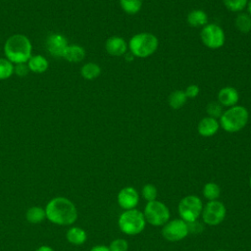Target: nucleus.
<instances>
[{
    "instance_id": "25",
    "label": "nucleus",
    "mask_w": 251,
    "mask_h": 251,
    "mask_svg": "<svg viewBox=\"0 0 251 251\" xmlns=\"http://www.w3.org/2000/svg\"><path fill=\"white\" fill-rule=\"evenodd\" d=\"M221 194L220 186L215 182H207L203 186V196L209 201L218 200Z\"/></svg>"
},
{
    "instance_id": "36",
    "label": "nucleus",
    "mask_w": 251,
    "mask_h": 251,
    "mask_svg": "<svg viewBox=\"0 0 251 251\" xmlns=\"http://www.w3.org/2000/svg\"><path fill=\"white\" fill-rule=\"evenodd\" d=\"M125 55H126V61H132V60H133V58H134V56H133L130 52H129V55H128V53H127V52H126Z\"/></svg>"
},
{
    "instance_id": "24",
    "label": "nucleus",
    "mask_w": 251,
    "mask_h": 251,
    "mask_svg": "<svg viewBox=\"0 0 251 251\" xmlns=\"http://www.w3.org/2000/svg\"><path fill=\"white\" fill-rule=\"evenodd\" d=\"M236 28L243 33L251 31V17L247 13H239L235 18Z\"/></svg>"
},
{
    "instance_id": "34",
    "label": "nucleus",
    "mask_w": 251,
    "mask_h": 251,
    "mask_svg": "<svg viewBox=\"0 0 251 251\" xmlns=\"http://www.w3.org/2000/svg\"><path fill=\"white\" fill-rule=\"evenodd\" d=\"M90 251H110L109 247L105 245H96L90 249Z\"/></svg>"
},
{
    "instance_id": "21",
    "label": "nucleus",
    "mask_w": 251,
    "mask_h": 251,
    "mask_svg": "<svg viewBox=\"0 0 251 251\" xmlns=\"http://www.w3.org/2000/svg\"><path fill=\"white\" fill-rule=\"evenodd\" d=\"M25 218L30 224H39L46 218L45 209L38 206L30 207L25 213Z\"/></svg>"
},
{
    "instance_id": "2",
    "label": "nucleus",
    "mask_w": 251,
    "mask_h": 251,
    "mask_svg": "<svg viewBox=\"0 0 251 251\" xmlns=\"http://www.w3.org/2000/svg\"><path fill=\"white\" fill-rule=\"evenodd\" d=\"M31 43L24 34H14L10 36L4 46L7 59L15 64L25 63L31 57Z\"/></svg>"
},
{
    "instance_id": "18",
    "label": "nucleus",
    "mask_w": 251,
    "mask_h": 251,
    "mask_svg": "<svg viewBox=\"0 0 251 251\" xmlns=\"http://www.w3.org/2000/svg\"><path fill=\"white\" fill-rule=\"evenodd\" d=\"M66 236H67V240L74 245H81L85 242L87 238L86 232L78 226H73L69 228Z\"/></svg>"
},
{
    "instance_id": "31",
    "label": "nucleus",
    "mask_w": 251,
    "mask_h": 251,
    "mask_svg": "<svg viewBox=\"0 0 251 251\" xmlns=\"http://www.w3.org/2000/svg\"><path fill=\"white\" fill-rule=\"evenodd\" d=\"M199 92H200V88H199V86L197 84H190L184 90V93H185L187 99L188 98L193 99V98L197 97Z\"/></svg>"
},
{
    "instance_id": "11",
    "label": "nucleus",
    "mask_w": 251,
    "mask_h": 251,
    "mask_svg": "<svg viewBox=\"0 0 251 251\" xmlns=\"http://www.w3.org/2000/svg\"><path fill=\"white\" fill-rule=\"evenodd\" d=\"M117 200L121 208L125 210H131L136 207L139 201V195L134 187L126 186L119 191Z\"/></svg>"
},
{
    "instance_id": "29",
    "label": "nucleus",
    "mask_w": 251,
    "mask_h": 251,
    "mask_svg": "<svg viewBox=\"0 0 251 251\" xmlns=\"http://www.w3.org/2000/svg\"><path fill=\"white\" fill-rule=\"evenodd\" d=\"M157 194H158V191H157L156 186L153 185V184H151V183H147V184H145V185L142 187L141 195H142V197H143L145 200H147V202L156 200Z\"/></svg>"
},
{
    "instance_id": "22",
    "label": "nucleus",
    "mask_w": 251,
    "mask_h": 251,
    "mask_svg": "<svg viewBox=\"0 0 251 251\" xmlns=\"http://www.w3.org/2000/svg\"><path fill=\"white\" fill-rule=\"evenodd\" d=\"M101 74V68L96 63H86L80 70V75L83 78L91 80L98 77Z\"/></svg>"
},
{
    "instance_id": "15",
    "label": "nucleus",
    "mask_w": 251,
    "mask_h": 251,
    "mask_svg": "<svg viewBox=\"0 0 251 251\" xmlns=\"http://www.w3.org/2000/svg\"><path fill=\"white\" fill-rule=\"evenodd\" d=\"M219 128H220L219 121L209 116L203 118L197 126V131L203 137H211L215 135L218 132Z\"/></svg>"
},
{
    "instance_id": "28",
    "label": "nucleus",
    "mask_w": 251,
    "mask_h": 251,
    "mask_svg": "<svg viewBox=\"0 0 251 251\" xmlns=\"http://www.w3.org/2000/svg\"><path fill=\"white\" fill-rule=\"evenodd\" d=\"M206 112L209 117L220 119L223 114V106L218 101H212L206 106Z\"/></svg>"
},
{
    "instance_id": "17",
    "label": "nucleus",
    "mask_w": 251,
    "mask_h": 251,
    "mask_svg": "<svg viewBox=\"0 0 251 251\" xmlns=\"http://www.w3.org/2000/svg\"><path fill=\"white\" fill-rule=\"evenodd\" d=\"M187 23L193 27H203L208 24V16L203 10H192L187 15Z\"/></svg>"
},
{
    "instance_id": "38",
    "label": "nucleus",
    "mask_w": 251,
    "mask_h": 251,
    "mask_svg": "<svg viewBox=\"0 0 251 251\" xmlns=\"http://www.w3.org/2000/svg\"><path fill=\"white\" fill-rule=\"evenodd\" d=\"M249 185H250V188H251V176H250V178H249Z\"/></svg>"
},
{
    "instance_id": "12",
    "label": "nucleus",
    "mask_w": 251,
    "mask_h": 251,
    "mask_svg": "<svg viewBox=\"0 0 251 251\" xmlns=\"http://www.w3.org/2000/svg\"><path fill=\"white\" fill-rule=\"evenodd\" d=\"M46 46L51 56L60 58L64 55V52L68 46V41L64 35L60 33H53L48 36Z\"/></svg>"
},
{
    "instance_id": "6",
    "label": "nucleus",
    "mask_w": 251,
    "mask_h": 251,
    "mask_svg": "<svg viewBox=\"0 0 251 251\" xmlns=\"http://www.w3.org/2000/svg\"><path fill=\"white\" fill-rule=\"evenodd\" d=\"M145 221L152 226H164L170 220L169 208L161 201L153 200L147 202L142 212Z\"/></svg>"
},
{
    "instance_id": "14",
    "label": "nucleus",
    "mask_w": 251,
    "mask_h": 251,
    "mask_svg": "<svg viewBox=\"0 0 251 251\" xmlns=\"http://www.w3.org/2000/svg\"><path fill=\"white\" fill-rule=\"evenodd\" d=\"M239 100V93L236 88L232 86H226L220 89L218 93V102L223 107H232L237 105Z\"/></svg>"
},
{
    "instance_id": "3",
    "label": "nucleus",
    "mask_w": 251,
    "mask_h": 251,
    "mask_svg": "<svg viewBox=\"0 0 251 251\" xmlns=\"http://www.w3.org/2000/svg\"><path fill=\"white\" fill-rule=\"evenodd\" d=\"M249 120L248 110L244 106L235 105L227 108L220 117V126L226 132H237L245 127Z\"/></svg>"
},
{
    "instance_id": "32",
    "label": "nucleus",
    "mask_w": 251,
    "mask_h": 251,
    "mask_svg": "<svg viewBox=\"0 0 251 251\" xmlns=\"http://www.w3.org/2000/svg\"><path fill=\"white\" fill-rule=\"evenodd\" d=\"M187 226H188V232L193 233V234H197L199 232H201L204 229V226L202 224H200L199 222L194 221V222H190L187 223Z\"/></svg>"
},
{
    "instance_id": "23",
    "label": "nucleus",
    "mask_w": 251,
    "mask_h": 251,
    "mask_svg": "<svg viewBox=\"0 0 251 251\" xmlns=\"http://www.w3.org/2000/svg\"><path fill=\"white\" fill-rule=\"evenodd\" d=\"M120 6L125 13L135 15L142 8V0H120Z\"/></svg>"
},
{
    "instance_id": "1",
    "label": "nucleus",
    "mask_w": 251,
    "mask_h": 251,
    "mask_svg": "<svg viewBox=\"0 0 251 251\" xmlns=\"http://www.w3.org/2000/svg\"><path fill=\"white\" fill-rule=\"evenodd\" d=\"M46 218L59 226H70L77 219V210L75 204L65 197L51 199L45 207Z\"/></svg>"
},
{
    "instance_id": "7",
    "label": "nucleus",
    "mask_w": 251,
    "mask_h": 251,
    "mask_svg": "<svg viewBox=\"0 0 251 251\" xmlns=\"http://www.w3.org/2000/svg\"><path fill=\"white\" fill-rule=\"evenodd\" d=\"M203 205L201 199L196 195L184 196L178 203L177 210L180 219L186 223L198 220L202 213Z\"/></svg>"
},
{
    "instance_id": "37",
    "label": "nucleus",
    "mask_w": 251,
    "mask_h": 251,
    "mask_svg": "<svg viewBox=\"0 0 251 251\" xmlns=\"http://www.w3.org/2000/svg\"><path fill=\"white\" fill-rule=\"evenodd\" d=\"M246 8H247V12H248L247 14L251 17V0H249V1H248Z\"/></svg>"
},
{
    "instance_id": "35",
    "label": "nucleus",
    "mask_w": 251,
    "mask_h": 251,
    "mask_svg": "<svg viewBox=\"0 0 251 251\" xmlns=\"http://www.w3.org/2000/svg\"><path fill=\"white\" fill-rule=\"evenodd\" d=\"M35 251H54L51 247H49V246H46V245H42V246H40L39 248H37Z\"/></svg>"
},
{
    "instance_id": "33",
    "label": "nucleus",
    "mask_w": 251,
    "mask_h": 251,
    "mask_svg": "<svg viewBox=\"0 0 251 251\" xmlns=\"http://www.w3.org/2000/svg\"><path fill=\"white\" fill-rule=\"evenodd\" d=\"M28 71H29V69H28L27 65H25V63L16 64V67H14V72L19 76H25L28 74Z\"/></svg>"
},
{
    "instance_id": "10",
    "label": "nucleus",
    "mask_w": 251,
    "mask_h": 251,
    "mask_svg": "<svg viewBox=\"0 0 251 251\" xmlns=\"http://www.w3.org/2000/svg\"><path fill=\"white\" fill-rule=\"evenodd\" d=\"M188 233L187 223L181 219H174L172 221H168L162 228L163 237L170 242L182 240L188 235Z\"/></svg>"
},
{
    "instance_id": "19",
    "label": "nucleus",
    "mask_w": 251,
    "mask_h": 251,
    "mask_svg": "<svg viewBox=\"0 0 251 251\" xmlns=\"http://www.w3.org/2000/svg\"><path fill=\"white\" fill-rule=\"evenodd\" d=\"M27 67L31 72L36 74H41L47 70L48 61L46 60L45 57L41 55L31 56L27 61Z\"/></svg>"
},
{
    "instance_id": "8",
    "label": "nucleus",
    "mask_w": 251,
    "mask_h": 251,
    "mask_svg": "<svg viewBox=\"0 0 251 251\" xmlns=\"http://www.w3.org/2000/svg\"><path fill=\"white\" fill-rule=\"evenodd\" d=\"M200 38L202 43L210 49L221 48L226 41L224 29L216 24H207L200 31Z\"/></svg>"
},
{
    "instance_id": "5",
    "label": "nucleus",
    "mask_w": 251,
    "mask_h": 251,
    "mask_svg": "<svg viewBox=\"0 0 251 251\" xmlns=\"http://www.w3.org/2000/svg\"><path fill=\"white\" fill-rule=\"evenodd\" d=\"M146 221L142 212L131 209L123 212L118 220V226L122 232L127 235H136L145 228Z\"/></svg>"
},
{
    "instance_id": "27",
    "label": "nucleus",
    "mask_w": 251,
    "mask_h": 251,
    "mask_svg": "<svg viewBox=\"0 0 251 251\" xmlns=\"http://www.w3.org/2000/svg\"><path fill=\"white\" fill-rule=\"evenodd\" d=\"M14 73V66L8 59L0 58V79L10 77Z\"/></svg>"
},
{
    "instance_id": "9",
    "label": "nucleus",
    "mask_w": 251,
    "mask_h": 251,
    "mask_svg": "<svg viewBox=\"0 0 251 251\" xmlns=\"http://www.w3.org/2000/svg\"><path fill=\"white\" fill-rule=\"evenodd\" d=\"M226 215V206L219 200L209 201L202 209V220L209 226H217L221 224Z\"/></svg>"
},
{
    "instance_id": "39",
    "label": "nucleus",
    "mask_w": 251,
    "mask_h": 251,
    "mask_svg": "<svg viewBox=\"0 0 251 251\" xmlns=\"http://www.w3.org/2000/svg\"><path fill=\"white\" fill-rule=\"evenodd\" d=\"M217 251H226V250H217Z\"/></svg>"
},
{
    "instance_id": "26",
    "label": "nucleus",
    "mask_w": 251,
    "mask_h": 251,
    "mask_svg": "<svg viewBox=\"0 0 251 251\" xmlns=\"http://www.w3.org/2000/svg\"><path fill=\"white\" fill-rule=\"evenodd\" d=\"M248 1L249 0H223V3L228 11L240 13L246 8Z\"/></svg>"
},
{
    "instance_id": "4",
    "label": "nucleus",
    "mask_w": 251,
    "mask_h": 251,
    "mask_svg": "<svg viewBox=\"0 0 251 251\" xmlns=\"http://www.w3.org/2000/svg\"><path fill=\"white\" fill-rule=\"evenodd\" d=\"M159 45L156 35L150 32H139L134 34L128 41L129 52L137 58H147L153 55Z\"/></svg>"
},
{
    "instance_id": "13",
    "label": "nucleus",
    "mask_w": 251,
    "mask_h": 251,
    "mask_svg": "<svg viewBox=\"0 0 251 251\" xmlns=\"http://www.w3.org/2000/svg\"><path fill=\"white\" fill-rule=\"evenodd\" d=\"M105 49L108 54L112 56H123L127 52L128 46L126 41L121 36H111L105 42Z\"/></svg>"
},
{
    "instance_id": "20",
    "label": "nucleus",
    "mask_w": 251,
    "mask_h": 251,
    "mask_svg": "<svg viewBox=\"0 0 251 251\" xmlns=\"http://www.w3.org/2000/svg\"><path fill=\"white\" fill-rule=\"evenodd\" d=\"M186 101H187V97L183 90H175L170 94L168 98L170 107L175 110L182 108L186 103Z\"/></svg>"
},
{
    "instance_id": "16",
    "label": "nucleus",
    "mask_w": 251,
    "mask_h": 251,
    "mask_svg": "<svg viewBox=\"0 0 251 251\" xmlns=\"http://www.w3.org/2000/svg\"><path fill=\"white\" fill-rule=\"evenodd\" d=\"M63 57L71 63H78L81 62L84 57H85V50L83 49V47L76 45V44H73V45H68Z\"/></svg>"
},
{
    "instance_id": "30",
    "label": "nucleus",
    "mask_w": 251,
    "mask_h": 251,
    "mask_svg": "<svg viewBox=\"0 0 251 251\" xmlns=\"http://www.w3.org/2000/svg\"><path fill=\"white\" fill-rule=\"evenodd\" d=\"M128 243L124 238H117L110 243V251H127Z\"/></svg>"
}]
</instances>
